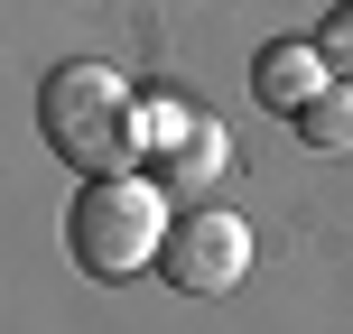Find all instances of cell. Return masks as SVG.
<instances>
[{
	"label": "cell",
	"mask_w": 353,
	"mask_h": 334,
	"mask_svg": "<svg viewBox=\"0 0 353 334\" xmlns=\"http://www.w3.org/2000/svg\"><path fill=\"white\" fill-rule=\"evenodd\" d=\"M242 269H251V232L232 213H176L168 242H159V279L176 298H223Z\"/></svg>",
	"instance_id": "obj_3"
},
{
	"label": "cell",
	"mask_w": 353,
	"mask_h": 334,
	"mask_svg": "<svg viewBox=\"0 0 353 334\" xmlns=\"http://www.w3.org/2000/svg\"><path fill=\"white\" fill-rule=\"evenodd\" d=\"M298 140H307V149H353V93H335V84H325L316 103L298 112Z\"/></svg>",
	"instance_id": "obj_6"
},
{
	"label": "cell",
	"mask_w": 353,
	"mask_h": 334,
	"mask_svg": "<svg viewBox=\"0 0 353 334\" xmlns=\"http://www.w3.org/2000/svg\"><path fill=\"white\" fill-rule=\"evenodd\" d=\"M325 47H261V65H251V93H261L270 112H288V121H298L307 103H316L325 93Z\"/></svg>",
	"instance_id": "obj_4"
},
{
	"label": "cell",
	"mask_w": 353,
	"mask_h": 334,
	"mask_svg": "<svg viewBox=\"0 0 353 334\" xmlns=\"http://www.w3.org/2000/svg\"><path fill=\"white\" fill-rule=\"evenodd\" d=\"M37 130H47V149L65 167L121 176L149 121H140V93H130L112 65H56L47 84H37Z\"/></svg>",
	"instance_id": "obj_1"
},
{
	"label": "cell",
	"mask_w": 353,
	"mask_h": 334,
	"mask_svg": "<svg viewBox=\"0 0 353 334\" xmlns=\"http://www.w3.org/2000/svg\"><path fill=\"white\" fill-rule=\"evenodd\" d=\"M65 242H74V260H84L93 279L159 269V242H168L159 195H149L140 176H84V195H74V213H65Z\"/></svg>",
	"instance_id": "obj_2"
},
{
	"label": "cell",
	"mask_w": 353,
	"mask_h": 334,
	"mask_svg": "<svg viewBox=\"0 0 353 334\" xmlns=\"http://www.w3.org/2000/svg\"><path fill=\"white\" fill-rule=\"evenodd\" d=\"M316 47H325V65H335V74H353V0L325 19V37H316Z\"/></svg>",
	"instance_id": "obj_7"
},
{
	"label": "cell",
	"mask_w": 353,
	"mask_h": 334,
	"mask_svg": "<svg viewBox=\"0 0 353 334\" xmlns=\"http://www.w3.org/2000/svg\"><path fill=\"white\" fill-rule=\"evenodd\" d=\"M159 176L168 186H205V176H223V130H195V121H168V149H159Z\"/></svg>",
	"instance_id": "obj_5"
}]
</instances>
